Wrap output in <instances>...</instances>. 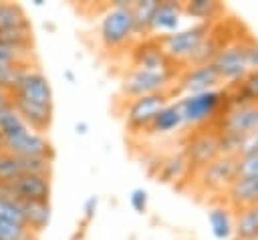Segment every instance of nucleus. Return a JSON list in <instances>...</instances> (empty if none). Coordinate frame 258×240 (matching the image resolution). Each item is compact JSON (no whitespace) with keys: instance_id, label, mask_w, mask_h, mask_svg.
<instances>
[{"instance_id":"1","label":"nucleus","mask_w":258,"mask_h":240,"mask_svg":"<svg viewBox=\"0 0 258 240\" xmlns=\"http://www.w3.org/2000/svg\"><path fill=\"white\" fill-rule=\"evenodd\" d=\"M177 105L181 111L183 125L194 129L216 125V121L226 111V87H218L196 95H183L177 101Z\"/></svg>"},{"instance_id":"2","label":"nucleus","mask_w":258,"mask_h":240,"mask_svg":"<svg viewBox=\"0 0 258 240\" xmlns=\"http://www.w3.org/2000/svg\"><path fill=\"white\" fill-rule=\"evenodd\" d=\"M131 4L133 2L129 0H115L111 8L103 14L99 24V38L107 50L123 48L137 36L131 16Z\"/></svg>"},{"instance_id":"3","label":"nucleus","mask_w":258,"mask_h":240,"mask_svg":"<svg viewBox=\"0 0 258 240\" xmlns=\"http://www.w3.org/2000/svg\"><path fill=\"white\" fill-rule=\"evenodd\" d=\"M236 177H238V157L224 153L191 175L194 188L200 194H212V196L226 194V190L232 186Z\"/></svg>"},{"instance_id":"4","label":"nucleus","mask_w":258,"mask_h":240,"mask_svg":"<svg viewBox=\"0 0 258 240\" xmlns=\"http://www.w3.org/2000/svg\"><path fill=\"white\" fill-rule=\"evenodd\" d=\"M210 28H212L210 22H198V24H191L187 28H181V30H175L171 34H163L157 38L167 58H171L177 65H185L189 56L196 52V48L200 46V42L210 32Z\"/></svg>"},{"instance_id":"5","label":"nucleus","mask_w":258,"mask_h":240,"mask_svg":"<svg viewBox=\"0 0 258 240\" xmlns=\"http://www.w3.org/2000/svg\"><path fill=\"white\" fill-rule=\"evenodd\" d=\"M177 71L173 73H153V71H141V69H131L127 77L121 83V95L125 99H137L145 95H155V93H167L171 95L173 81L177 79Z\"/></svg>"},{"instance_id":"6","label":"nucleus","mask_w":258,"mask_h":240,"mask_svg":"<svg viewBox=\"0 0 258 240\" xmlns=\"http://www.w3.org/2000/svg\"><path fill=\"white\" fill-rule=\"evenodd\" d=\"M246 34H240L236 36L234 40H230L218 54L216 58L212 61V65L216 67L222 83L226 85H232V83H238L250 69V63H248V48H246Z\"/></svg>"},{"instance_id":"7","label":"nucleus","mask_w":258,"mask_h":240,"mask_svg":"<svg viewBox=\"0 0 258 240\" xmlns=\"http://www.w3.org/2000/svg\"><path fill=\"white\" fill-rule=\"evenodd\" d=\"M0 139H2V149L6 153H12L16 157H38V159L54 161L56 151H54L52 141L46 135L36 133L28 127L14 131L10 135H4Z\"/></svg>"},{"instance_id":"8","label":"nucleus","mask_w":258,"mask_h":240,"mask_svg":"<svg viewBox=\"0 0 258 240\" xmlns=\"http://www.w3.org/2000/svg\"><path fill=\"white\" fill-rule=\"evenodd\" d=\"M181 153L185 155L191 175L202 169L204 165H208L210 161H214L218 155H222L220 151V141H218V131L214 125L210 127H200L194 129V133L187 135Z\"/></svg>"},{"instance_id":"9","label":"nucleus","mask_w":258,"mask_h":240,"mask_svg":"<svg viewBox=\"0 0 258 240\" xmlns=\"http://www.w3.org/2000/svg\"><path fill=\"white\" fill-rule=\"evenodd\" d=\"M167 103H169L167 93H155V95H145V97L131 99L127 103V109H125L127 129L133 131V133L149 129V125L155 119V115L159 113V109L165 107Z\"/></svg>"},{"instance_id":"10","label":"nucleus","mask_w":258,"mask_h":240,"mask_svg":"<svg viewBox=\"0 0 258 240\" xmlns=\"http://www.w3.org/2000/svg\"><path fill=\"white\" fill-rule=\"evenodd\" d=\"M131 61H133V69H141V71H153V73H173L177 71V63H173L171 58H167V54L163 52L159 38L155 36H147L143 40H139L133 50H131Z\"/></svg>"},{"instance_id":"11","label":"nucleus","mask_w":258,"mask_h":240,"mask_svg":"<svg viewBox=\"0 0 258 240\" xmlns=\"http://www.w3.org/2000/svg\"><path fill=\"white\" fill-rule=\"evenodd\" d=\"M222 85V79L212 63L206 65H194L183 69L177 75V87L175 93L183 95H196V93H206L212 89H218Z\"/></svg>"},{"instance_id":"12","label":"nucleus","mask_w":258,"mask_h":240,"mask_svg":"<svg viewBox=\"0 0 258 240\" xmlns=\"http://www.w3.org/2000/svg\"><path fill=\"white\" fill-rule=\"evenodd\" d=\"M214 127L220 133H232V135H242V137L256 133L258 131V103L226 109Z\"/></svg>"},{"instance_id":"13","label":"nucleus","mask_w":258,"mask_h":240,"mask_svg":"<svg viewBox=\"0 0 258 240\" xmlns=\"http://www.w3.org/2000/svg\"><path fill=\"white\" fill-rule=\"evenodd\" d=\"M52 175L44 173H22L14 177L10 184L16 202H34V204H48L52 194Z\"/></svg>"},{"instance_id":"14","label":"nucleus","mask_w":258,"mask_h":240,"mask_svg":"<svg viewBox=\"0 0 258 240\" xmlns=\"http://www.w3.org/2000/svg\"><path fill=\"white\" fill-rule=\"evenodd\" d=\"M10 95L20 97V99H26V101H32V103H38V105H52L54 107L50 81L36 67H28L26 69V73L22 75L18 87Z\"/></svg>"},{"instance_id":"15","label":"nucleus","mask_w":258,"mask_h":240,"mask_svg":"<svg viewBox=\"0 0 258 240\" xmlns=\"http://www.w3.org/2000/svg\"><path fill=\"white\" fill-rule=\"evenodd\" d=\"M10 105L12 109L18 113V117L24 121V125L36 133H46L52 125V117H54V107L52 105H38L20 97L10 95Z\"/></svg>"},{"instance_id":"16","label":"nucleus","mask_w":258,"mask_h":240,"mask_svg":"<svg viewBox=\"0 0 258 240\" xmlns=\"http://www.w3.org/2000/svg\"><path fill=\"white\" fill-rule=\"evenodd\" d=\"M224 204L234 212L258 206V177L238 175L224 194Z\"/></svg>"},{"instance_id":"17","label":"nucleus","mask_w":258,"mask_h":240,"mask_svg":"<svg viewBox=\"0 0 258 240\" xmlns=\"http://www.w3.org/2000/svg\"><path fill=\"white\" fill-rule=\"evenodd\" d=\"M258 103V69L248 71L238 83L226 85V109Z\"/></svg>"},{"instance_id":"18","label":"nucleus","mask_w":258,"mask_h":240,"mask_svg":"<svg viewBox=\"0 0 258 240\" xmlns=\"http://www.w3.org/2000/svg\"><path fill=\"white\" fill-rule=\"evenodd\" d=\"M181 16H183L181 2H175V0H161V2H157V8L153 12V20H151V32L171 34V32L179 30Z\"/></svg>"},{"instance_id":"19","label":"nucleus","mask_w":258,"mask_h":240,"mask_svg":"<svg viewBox=\"0 0 258 240\" xmlns=\"http://www.w3.org/2000/svg\"><path fill=\"white\" fill-rule=\"evenodd\" d=\"M157 177L163 184H171V186H179L181 182H189L191 169H189V163H187L185 155L181 151H177V153H169L167 157L159 159Z\"/></svg>"},{"instance_id":"20","label":"nucleus","mask_w":258,"mask_h":240,"mask_svg":"<svg viewBox=\"0 0 258 240\" xmlns=\"http://www.w3.org/2000/svg\"><path fill=\"white\" fill-rule=\"evenodd\" d=\"M208 222L216 240L234 238V210L226 204H216L208 210Z\"/></svg>"},{"instance_id":"21","label":"nucleus","mask_w":258,"mask_h":240,"mask_svg":"<svg viewBox=\"0 0 258 240\" xmlns=\"http://www.w3.org/2000/svg\"><path fill=\"white\" fill-rule=\"evenodd\" d=\"M183 16L198 18L200 22H218L222 20V14L226 12V6L218 0H185L181 2Z\"/></svg>"},{"instance_id":"22","label":"nucleus","mask_w":258,"mask_h":240,"mask_svg":"<svg viewBox=\"0 0 258 240\" xmlns=\"http://www.w3.org/2000/svg\"><path fill=\"white\" fill-rule=\"evenodd\" d=\"M179 127H183L179 105H177V101L175 103L169 101L165 107L159 109V113L155 115V119L151 121V125H149L147 131H151L155 135H163V133H171V131H175Z\"/></svg>"},{"instance_id":"23","label":"nucleus","mask_w":258,"mask_h":240,"mask_svg":"<svg viewBox=\"0 0 258 240\" xmlns=\"http://www.w3.org/2000/svg\"><path fill=\"white\" fill-rule=\"evenodd\" d=\"M159 0H133L131 4V16L135 24V34L137 36H147L151 34V20L153 12L157 8Z\"/></svg>"},{"instance_id":"24","label":"nucleus","mask_w":258,"mask_h":240,"mask_svg":"<svg viewBox=\"0 0 258 240\" xmlns=\"http://www.w3.org/2000/svg\"><path fill=\"white\" fill-rule=\"evenodd\" d=\"M258 236V206L246 208L234 214V238L232 240H246Z\"/></svg>"},{"instance_id":"25","label":"nucleus","mask_w":258,"mask_h":240,"mask_svg":"<svg viewBox=\"0 0 258 240\" xmlns=\"http://www.w3.org/2000/svg\"><path fill=\"white\" fill-rule=\"evenodd\" d=\"M22 212H24V220H26V226L34 232V234H40L48 222H50V202L48 204H34V202H22Z\"/></svg>"},{"instance_id":"26","label":"nucleus","mask_w":258,"mask_h":240,"mask_svg":"<svg viewBox=\"0 0 258 240\" xmlns=\"http://www.w3.org/2000/svg\"><path fill=\"white\" fill-rule=\"evenodd\" d=\"M30 26L24 10L20 4L14 2H0V32L2 30H14V28H26Z\"/></svg>"},{"instance_id":"27","label":"nucleus","mask_w":258,"mask_h":240,"mask_svg":"<svg viewBox=\"0 0 258 240\" xmlns=\"http://www.w3.org/2000/svg\"><path fill=\"white\" fill-rule=\"evenodd\" d=\"M26 173L24 169V159L16 157L12 153L0 151V182H12L14 177Z\"/></svg>"},{"instance_id":"28","label":"nucleus","mask_w":258,"mask_h":240,"mask_svg":"<svg viewBox=\"0 0 258 240\" xmlns=\"http://www.w3.org/2000/svg\"><path fill=\"white\" fill-rule=\"evenodd\" d=\"M0 240H38V234L22 224L0 220Z\"/></svg>"},{"instance_id":"29","label":"nucleus","mask_w":258,"mask_h":240,"mask_svg":"<svg viewBox=\"0 0 258 240\" xmlns=\"http://www.w3.org/2000/svg\"><path fill=\"white\" fill-rule=\"evenodd\" d=\"M0 220H8V222H16L26 226L24 220V212H22V202H14L8 198H0ZM28 228V226H26ZM30 230V228H28Z\"/></svg>"},{"instance_id":"30","label":"nucleus","mask_w":258,"mask_h":240,"mask_svg":"<svg viewBox=\"0 0 258 240\" xmlns=\"http://www.w3.org/2000/svg\"><path fill=\"white\" fill-rule=\"evenodd\" d=\"M238 175L258 177V149L238 155Z\"/></svg>"},{"instance_id":"31","label":"nucleus","mask_w":258,"mask_h":240,"mask_svg":"<svg viewBox=\"0 0 258 240\" xmlns=\"http://www.w3.org/2000/svg\"><path fill=\"white\" fill-rule=\"evenodd\" d=\"M129 204L131 208L137 212V214H143L147 210V204H149V194L145 188H133L131 194H129Z\"/></svg>"},{"instance_id":"32","label":"nucleus","mask_w":258,"mask_h":240,"mask_svg":"<svg viewBox=\"0 0 258 240\" xmlns=\"http://www.w3.org/2000/svg\"><path fill=\"white\" fill-rule=\"evenodd\" d=\"M97 206H99V198H97V196H89V198L85 200V204H83V224H81V226H87V224L95 218Z\"/></svg>"},{"instance_id":"33","label":"nucleus","mask_w":258,"mask_h":240,"mask_svg":"<svg viewBox=\"0 0 258 240\" xmlns=\"http://www.w3.org/2000/svg\"><path fill=\"white\" fill-rule=\"evenodd\" d=\"M256 149H258V131L252 133V135H248V137L244 139V145H242L240 155H242V153H248V151H256Z\"/></svg>"},{"instance_id":"34","label":"nucleus","mask_w":258,"mask_h":240,"mask_svg":"<svg viewBox=\"0 0 258 240\" xmlns=\"http://www.w3.org/2000/svg\"><path fill=\"white\" fill-rule=\"evenodd\" d=\"M75 131H77L79 135H85V133L89 131V123H87V121H77V123H75Z\"/></svg>"},{"instance_id":"35","label":"nucleus","mask_w":258,"mask_h":240,"mask_svg":"<svg viewBox=\"0 0 258 240\" xmlns=\"http://www.w3.org/2000/svg\"><path fill=\"white\" fill-rule=\"evenodd\" d=\"M85 230H87V228H85V226H81V228L71 236V240H83V238H85Z\"/></svg>"},{"instance_id":"36","label":"nucleus","mask_w":258,"mask_h":240,"mask_svg":"<svg viewBox=\"0 0 258 240\" xmlns=\"http://www.w3.org/2000/svg\"><path fill=\"white\" fill-rule=\"evenodd\" d=\"M64 77H67L71 83H75V77H73V73H71V71H67V73H64Z\"/></svg>"},{"instance_id":"37","label":"nucleus","mask_w":258,"mask_h":240,"mask_svg":"<svg viewBox=\"0 0 258 240\" xmlns=\"http://www.w3.org/2000/svg\"><path fill=\"white\" fill-rule=\"evenodd\" d=\"M246 240H258V236H254V238H246Z\"/></svg>"},{"instance_id":"38","label":"nucleus","mask_w":258,"mask_h":240,"mask_svg":"<svg viewBox=\"0 0 258 240\" xmlns=\"http://www.w3.org/2000/svg\"><path fill=\"white\" fill-rule=\"evenodd\" d=\"M0 151H4V149H2V139H0Z\"/></svg>"}]
</instances>
